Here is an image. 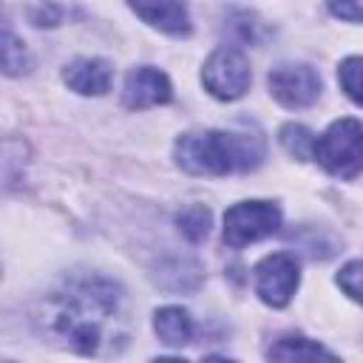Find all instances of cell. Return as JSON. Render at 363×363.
<instances>
[{
	"label": "cell",
	"instance_id": "6da1fadb",
	"mask_svg": "<svg viewBox=\"0 0 363 363\" xmlns=\"http://www.w3.org/2000/svg\"><path fill=\"white\" fill-rule=\"evenodd\" d=\"M31 323L79 354L119 352L128 343L125 292L102 275H71L34 306Z\"/></svg>",
	"mask_w": 363,
	"mask_h": 363
},
{
	"label": "cell",
	"instance_id": "7a4b0ae2",
	"mask_svg": "<svg viewBox=\"0 0 363 363\" xmlns=\"http://www.w3.org/2000/svg\"><path fill=\"white\" fill-rule=\"evenodd\" d=\"M173 156L193 176L247 173L261 164L264 139L250 130H190L176 139Z\"/></svg>",
	"mask_w": 363,
	"mask_h": 363
},
{
	"label": "cell",
	"instance_id": "3957f363",
	"mask_svg": "<svg viewBox=\"0 0 363 363\" xmlns=\"http://www.w3.org/2000/svg\"><path fill=\"white\" fill-rule=\"evenodd\" d=\"M315 159L337 179H354L363 170V125L337 119L315 139Z\"/></svg>",
	"mask_w": 363,
	"mask_h": 363
},
{
	"label": "cell",
	"instance_id": "277c9868",
	"mask_svg": "<svg viewBox=\"0 0 363 363\" xmlns=\"http://www.w3.org/2000/svg\"><path fill=\"white\" fill-rule=\"evenodd\" d=\"M281 227V210L272 201H238L224 213V244L241 250Z\"/></svg>",
	"mask_w": 363,
	"mask_h": 363
},
{
	"label": "cell",
	"instance_id": "5b68a950",
	"mask_svg": "<svg viewBox=\"0 0 363 363\" xmlns=\"http://www.w3.org/2000/svg\"><path fill=\"white\" fill-rule=\"evenodd\" d=\"M201 82H204V88H207L216 99L233 102V99H241V96L247 94V88H250V82H252V71H250L247 57H244L238 48L221 45V48H216V51L204 60Z\"/></svg>",
	"mask_w": 363,
	"mask_h": 363
},
{
	"label": "cell",
	"instance_id": "8992f818",
	"mask_svg": "<svg viewBox=\"0 0 363 363\" xmlns=\"http://www.w3.org/2000/svg\"><path fill=\"white\" fill-rule=\"evenodd\" d=\"M255 278V292L267 306H286L301 284V267L289 252H272L261 258L252 269Z\"/></svg>",
	"mask_w": 363,
	"mask_h": 363
},
{
	"label": "cell",
	"instance_id": "52a82bcc",
	"mask_svg": "<svg viewBox=\"0 0 363 363\" xmlns=\"http://www.w3.org/2000/svg\"><path fill=\"white\" fill-rule=\"evenodd\" d=\"M267 82H269V94L284 108H306L320 96V77L312 65L303 62H286L272 68Z\"/></svg>",
	"mask_w": 363,
	"mask_h": 363
},
{
	"label": "cell",
	"instance_id": "ba28073f",
	"mask_svg": "<svg viewBox=\"0 0 363 363\" xmlns=\"http://www.w3.org/2000/svg\"><path fill=\"white\" fill-rule=\"evenodd\" d=\"M122 99H125V105L130 111H145V108L170 102L173 99V85H170V79H167L164 71L150 68V65H142V68H133L125 77Z\"/></svg>",
	"mask_w": 363,
	"mask_h": 363
},
{
	"label": "cell",
	"instance_id": "9c48e42d",
	"mask_svg": "<svg viewBox=\"0 0 363 363\" xmlns=\"http://www.w3.org/2000/svg\"><path fill=\"white\" fill-rule=\"evenodd\" d=\"M133 14L145 20L147 26L170 34V37H187L190 34V11L182 0H128Z\"/></svg>",
	"mask_w": 363,
	"mask_h": 363
},
{
	"label": "cell",
	"instance_id": "30bf717a",
	"mask_svg": "<svg viewBox=\"0 0 363 363\" xmlns=\"http://www.w3.org/2000/svg\"><path fill=\"white\" fill-rule=\"evenodd\" d=\"M62 79L71 91L82 94V96H102L108 88H111V79H113V68L108 60H99V57H79L74 62L65 65L62 71Z\"/></svg>",
	"mask_w": 363,
	"mask_h": 363
},
{
	"label": "cell",
	"instance_id": "8fae6325",
	"mask_svg": "<svg viewBox=\"0 0 363 363\" xmlns=\"http://www.w3.org/2000/svg\"><path fill=\"white\" fill-rule=\"evenodd\" d=\"M153 329L164 346H187L193 340V320L182 306H162L153 315Z\"/></svg>",
	"mask_w": 363,
	"mask_h": 363
},
{
	"label": "cell",
	"instance_id": "7c38bea8",
	"mask_svg": "<svg viewBox=\"0 0 363 363\" xmlns=\"http://www.w3.org/2000/svg\"><path fill=\"white\" fill-rule=\"evenodd\" d=\"M267 357L269 360H335L337 354L329 352L326 346H320L318 340H309L301 335H286L267 349Z\"/></svg>",
	"mask_w": 363,
	"mask_h": 363
},
{
	"label": "cell",
	"instance_id": "4fadbf2b",
	"mask_svg": "<svg viewBox=\"0 0 363 363\" xmlns=\"http://www.w3.org/2000/svg\"><path fill=\"white\" fill-rule=\"evenodd\" d=\"M278 139H281V147L289 156H295L301 162L315 159V133L309 128H303V125H284Z\"/></svg>",
	"mask_w": 363,
	"mask_h": 363
},
{
	"label": "cell",
	"instance_id": "5bb4252c",
	"mask_svg": "<svg viewBox=\"0 0 363 363\" xmlns=\"http://www.w3.org/2000/svg\"><path fill=\"white\" fill-rule=\"evenodd\" d=\"M31 65L34 62H31V54H28L26 43L17 40V34L6 26V31H3V68H6V74L17 77V74L31 71Z\"/></svg>",
	"mask_w": 363,
	"mask_h": 363
},
{
	"label": "cell",
	"instance_id": "9a60e30c",
	"mask_svg": "<svg viewBox=\"0 0 363 363\" xmlns=\"http://www.w3.org/2000/svg\"><path fill=\"white\" fill-rule=\"evenodd\" d=\"M176 224H179V233L187 241H201L210 233V210L201 207V204H193V207H187V210L179 213Z\"/></svg>",
	"mask_w": 363,
	"mask_h": 363
},
{
	"label": "cell",
	"instance_id": "2e32d148",
	"mask_svg": "<svg viewBox=\"0 0 363 363\" xmlns=\"http://www.w3.org/2000/svg\"><path fill=\"white\" fill-rule=\"evenodd\" d=\"M337 82L352 102L363 105V57H346L337 68Z\"/></svg>",
	"mask_w": 363,
	"mask_h": 363
},
{
	"label": "cell",
	"instance_id": "e0dca14e",
	"mask_svg": "<svg viewBox=\"0 0 363 363\" xmlns=\"http://www.w3.org/2000/svg\"><path fill=\"white\" fill-rule=\"evenodd\" d=\"M337 286H340L349 298H354L357 303H363V258L349 261V264L337 272Z\"/></svg>",
	"mask_w": 363,
	"mask_h": 363
},
{
	"label": "cell",
	"instance_id": "ac0fdd59",
	"mask_svg": "<svg viewBox=\"0 0 363 363\" xmlns=\"http://www.w3.org/2000/svg\"><path fill=\"white\" fill-rule=\"evenodd\" d=\"M329 11L349 23H363V0H326Z\"/></svg>",
	"mask_w": 363,
	"mask_h": 363
}]
</instances>
